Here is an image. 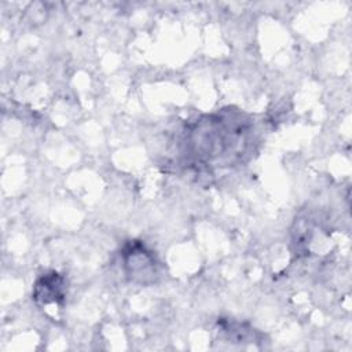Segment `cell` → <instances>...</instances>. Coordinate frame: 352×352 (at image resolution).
Instances as JSON below:
<instances>
[{
    "instance_id": "2",
    "label": "cell",
    "mask_w": 352,
    "mask_h": 352,
    "mask_svg": "<svg viewBox=\"0 0 352 352\" xmlns=\"http://www.w3.org/2000/svg\"><path fill=\"white\" fill-rule=\"evenodd\" d=\"M122 263L125 274L135 282L148 283L157 275V263L151 252L139 241H129L122 249Z\"/></svg>"
},
{
    "instance_id": "3",
    "label": "cell",
    "mask_w": 352,
    "mask_h": 352,
    "mask_svg": "<svg viewBox=\"0 0 352 352\" xmlns=\"http://www.w3.org/2000/svg\"><path fill=\"white\" fill-rule=\"evenodd\" d=\"M33 298L40 304L60 302L65 297V278L55 271L43 274L33 286Z\"/></svg>"
},
{
    "instance_id": "1",
    "label": "cell",
    "mask_w": 352,
    "mask_h": 352,
    "mask_svg": "<svg viewBox=\"0 0 352 352\" xmlns=\"http://www.w3.org/2000/svg\"><path fill=\"white\" fill-rule=\"evenodd\" d=\"M253 142V122L248 114L223 109L188 124L182 155L191 168L204 170L242 162Z\"/></svg>"
}]
</instances>
